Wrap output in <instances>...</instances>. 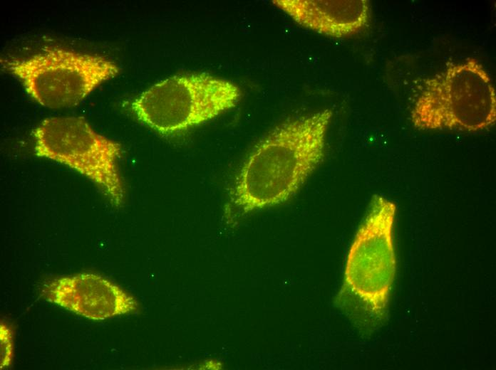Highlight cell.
Here are the masks:
<instances>
[{
	"mask_svg": "<svg viewBox=\"0 0 496 370\" xmlns=\"http://www.w3.org/2000/svg\"><path fill=\"white\" fill-rule=\"evenodd\" d=\"M333 112L324 109L286 120L254 147L229 190L225 214L237 218L288 201L325 157Z\"/></svg>",
	"mask_w": 496,
	"mask_h": 370,
	"instance_id": "6da1fadb",
	"label": "cell"
},
{
	"mask_svg": "<svg viewBox=\"0 0 496 370\" xmlns=\"http://www.w3.org/2000/svg\"><path fill=\"white\" fill-rule=\"evenodd\" d=\"M395 203L372 196L367 213L350 246L343 283L334 300L363 333H371L385 322L396 272L393 230Z\"/></svg>",
	"mask_w": 496,
	"mask_h": 370,
	"instance_id": "7a4b0ae2",
	"label": "cell"
},
{
	"mask_svg": "<svg viewBox=\"0 0 496 370\" xmlns=\"http://www.w3.org/2000/svg\"><path fill=\"white\" fill-rule=\"evenodd\" d=\"M410 118L420 130H487L496 120V92L489 73L475 58L448 62L423 80Z\"/></svg>",
	"mask_w": 496,
	"mask_h": 370,
	"instance_id": "3957f363",
	"label": "cell"
},
{
	"mask_svg": "<svg viewBox=\"0 0 496 370\" xmlns=\"http://www.w3.org/2000/svg\"><path fill=\"white\" fill-rule=\"evenodd\" d=\"M242 92L234 83L205 73L175 75L138 95L130 108L136 118L163 135L206 122L234 107Z\"/></svg>",
	"mask_w": 496,
	"mask_h": 370,
	"instance_id": "277c9868",
	"label": "cell"
},
{
	"mask_svg": "<svg viewBox=\"0 0 496 370\" xmlns=\"http://www.w3.org/2000/svg\"><path fill=\"white\" fill-rule=\"evenodd\" d=\"M34 152L63 164L93 182L115 207L123 204L125 189L118 166L121 145L96 132L81 117H54L33 131Z\"/></svg>",
	"mask_w": 496,
	"mask_h": 370,
	"instance_id": "5b68a950",
	"label": "cell"
},
{
	"mask_svg": "<svg viewBox=\"0 0 496 370\" xmlns=\"http://www.w3.org/2000/svg\"><path fill=\"white\" fill-rule=\"evenodd\" d=\"M2 65L31 97L51 109L75 106L119 73L118 65L105 57L61 48L4 60Z\"/></svg>",
	"mask_w": 496,
	"mask_h": 370,
	"instance_id": "8992f818",
	"label": "cell"
},
{
	"mask_svg": "<svg viewBox=\"0 0 496 370\" xmlns=\"http://www.w3.org/2000/svg\"><path fill=\"white\" fill-rule=\"evenodd\" d=\"M47 301L92 320L135 312L136 299L107 278L80 273L52 279L41 288Z\"/></svg>",
	"mask_w": 496,
	"mask_h": 370,
	"instance_id": "52a82bcc",
	"label": "cell"
},
{
	"mask_svg": "<svg viewBox=\"0 0 496 370\" xmlns=\"http://www.w3.org/2000/svg\"><path fill=\"white\" fill-rule=\"evenodd\" d=\"M272 3L299 25L333 38L359 33L371 20L368 0H274Z\"/></svg>",
	"mask_w": 496,
	"mask_h": 370,
	"instance_id": "ba28073f",
	"label": "cell"
},
{
	"mask_svg": "<svg viewBox=\"0 0 496 370\" xmlns=\"http://www.w3.org/2000/svg\"><path fill=\"white\" fill-rule=\"evenodd\" d=\"M1 369L10 366L13 357V333L8 325L1 323Z\"/></svg>",
	"mask_w": 496,
	"mask_h": 370,
	"instance_id": "9c48e42d",
	"label": "cell"
}]
</instances>
